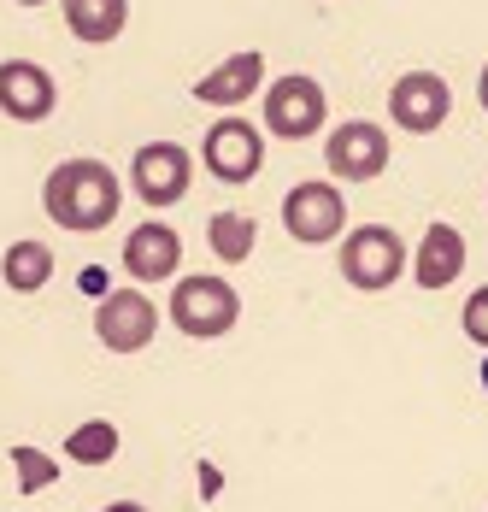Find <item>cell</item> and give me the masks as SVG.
Wrapping results in <instances>:
<instances>
[{
  "label": "cell",
  "mask_w": 488,
  "mask_h": 512,
  "mask_svg": "<svg viewBox=\"0 0 488 512\" xmlns=\"http://www.w3.org/2000/svg\"><path fill=\"white\" fill-rule=\"evenodd\" d=\"M324 89L312 83V77H277L271 89H265V130L277 136V142H306V136H318L324 130Z\"/></svg>",
  "instance_id": "obj_4"
},
{
  "label": "cell",
  "mask_w": 488,
  "mask_h": 512,
  "mask_svg": "<svg viewBox=\"0 0 488 512\" xmlns=\"http://www.w3.org/2000/svg\"><path fill=\"white\" fill-rule=\"evenodd\" d=\"M12 465H18V489L24 495H42L53 483V460H42L36 448H12Z\"/></svg>",
  "instance_id": "obj_19"
},
{
  "label": "cell",
  "mask_w": 488,
  "mask_h": 512,
  "mask_svg": "<svg viewBox=\"0 0 488 512\" xmlns=\"http://www.w3.org/2000/svg\"><path fill=\"white\" fill-rule=\"evenodd\" d=\"M483 389H488V359H483Z\"/></svg>",
  "instance_id": "obj_23"
},
{
  "label": "cell",
  "mask_w": 488,
  "mask_h": 512,
  "mask_svg": "<svg viewBox=\"0 0 488 512\" xmlns=\"http://www.w3.org/2000/svg\"><path fill=\"white\" fill-rule=\"evenodd\" d=\"M124 18H130L124 0H65V24L77 42H112L124 30Z\"/></svg>",
  "instance_id": "obj_15"
},
{
  "label": "cell",
  "mask_w": 488,
  "mask_h": 512,
  "mask_svg": "<svg viewBox=\"0 0 488 512\" xmlns=\"http://www.w3.org/2000/svg\"><path fill=\"white\" fill-rule=\"evenodd\" d=\"M447 112H453V95H447V83H441L436 71H406V77H394L389 118L400 124V130L436 136L441 124H447Z\"/></svg>",
  "instance_id": "obj_6"
},
{
  "label": "cell",
  "mask_w": 488,
  "mask_h": 512,
  "mask_svg": "<svg viewBox=\"0 0 488 512\" xmlns=\"http://www.w3.org/2000/svg\"><path fill=\"white\" fill-rule=\"evenodd\" d=\"M259 83H265V53H230L224 65H212L206 77L195 83V101H206V106H242V101H253L259 95Z\"/></svg>",
  "instance_id": "obj_13"
},
{
  "label": "cell",
  "mask_w": 488,
  "mask_h": 512,
  "mask_svg": "<svg viewBox=\"0 0 488 512\" xmlns=\"http://www.w3.org/2000/svg\"><path fill=\"white\" fill-rule=\"evenodd\" d=\"M477 101H483V112H488V65H483V77H477Z\"/></svg>",
  "instance_id": "obj_22"
},
{
  "label": "cell",
  "mask_w": 488,
  "mask_h": 512,
  "mask_svg": "<svg viewBox=\"0 0 488 512\" xmlns=\"http://www.w3.org/2000/svg\"><path fill=\"white\" fill-rule=\"evenodd\" d=\"M0 112L18 124H42L53 112V77L30 59H6L0 65Z\"/></svg>",
  "instance_id": "obj_12"
},
{
  "label": "cell",
  "mask_w": 488,
  "mask_h": 512,
  "mask_svg": "<svg viewBox=\"0 0 488 512\" xmlns=\"http://www.w3.org/2000/svg\"><path fill=\"white\" fill-rule=\"evenodd\" d=\"M342 277L353 289H365V295H377V289H389L406 277V242L394 236L389 224H359V230H347L342 236Z\"/></svg>",
  "instance_id": "obj_3"
},
{
  "label": "cell",
  "mask_w": 488,
  "mask_h": 512,
  "mask_svg": "<svg viewBox=\"0 0 488 512\" xmlns=\"http://www.w3.org/2000/svg\"><path fill=\"white\" fill-rule=\"evenodd\" d=\"M18 6H42V0H18Z\"/></svg>",
  "instance_id": "obj_24"
},
{
  "label": "cell",
  "mask_w": 488,
  "mask_h": 512,
  "mask_svg": "<svg viewBox=\"0 0 488 512\" xmlns=\"http://www.w3.org/2000/svg\"><path fill=\"white\" fill-rule=\"evenodd\" d=\"M177 265H183V236L171 224L153 218V224H136L124 236V271L136 283H165V277H177Z\"/></svg>",
  "instance_id": "obj_11"
},
{
  "label": "cell",
  "mask_w": 488,
  "mask_h": 512,
  "mask_svg": "<svg viewBox=\"0 0 488 512\" xmlns=\"http://www.w3.org/2000/svg\"><path fill=\"white\" fill-rule=\"evenodd\" d=\"M153 330H159V307L136 295V289H112L95 312V336L112 348V354H136L153 342Z\"/></svg>",
  "instance_id": "obj_10"
},
{
  "label": "cell",
  "mask_w": 488,
  "mask_h": 512,
  "mask_svg": "<svg viewBox=\"0 0 488 512\" xmlns=\"http://www.w3.org/2000/svg\"><path fill=\"white\" fill-rule=\"evenodd\" d=\"M65 454L83 465H106L112 454H118V430L106 424V418H95V424H77L71 430V442H65Z\"/></svg>",
  "instance_id": "obj_18"
},
{
  "label": "cell",
  "mask_w": 488,
  "mask_h": 512,
  "mask_svg": "<svg viewBox=\"0 0 488 512\" xmlns=\"http://www.w3.org/2000/svg\"><path fill=\"white\" fill-rule=\"evenodd\" d=\"M283 230L306 248H324L347 230V201L330 183H294L283 195Z\"/></svg>",
  "instance_id": "obj_5"
},
{
  "label": "cell",
  "mask_w": 488,
  "mask_h": 512,
  "mask_svg": "<svg viewBox=\"0 0 488 512\" xmlns=\"http://www.w3.org/2000/svg\"><path fill=\"white\" fill-rule=\"evenodd\" d=\"M253 218L247 212H212V224H206V242H212V254L230 259V265H242L247 254H253Z\"/></svg>",
  "instance_id": "obj_17"
},
{
  "label": "cell",
  "mask_w": 488,
  "mask_h": 512,
  "mask_svg": "<svg viewBox=\"0 0 488 512\" xmlns=\"http://www.w3.org/2000/svg\"><path fill=\"white\" fill-rule=\"evenodd\" d=\"M42 206L59 230H77V236L106 230L118 218V177L100 159H65L42 183Z\"/></svg>",
  "instance_id": "obj_1"
},
{
  "label": "cell",
  "mask_w": 488,
  "mask_h": 512,
  "mask_svg": "<svg viewBox=\"0 0 488 512\" xmlns=\"http://www.w3.org/2000/svg\"><path fill=\"white\" fill-rule=\"evenodd\" d=\"M459 324H465V336L477 342V348H488V283L465 301V312H459Z\"/></svg>",
  "instance_id": "obj_20"
},
{
  "label": "cell",
  "mask_w": 488,
  "mask_h": 512,
  "mask_svg": "<svg viewBox=\"0 0 488 512\" xmlns=\"http://www.w3.org/2000/svg\"><path fill=\"white\" fill-rule=\"evenodd\" d=\"M412 271H418V289H447V283L465 271V236H459L453 224H430L424 242H418Z\"/></svg>",
  "instance_id": "obj_14"
},
{
  "label": "cell",
  "mask_w": 488,
  "mask_h": 512,
  "mask_svg": "<svg viewBox=\"0 0 488 512\" xmlns=\"http://www.w3.org/2000/svg\"><path fill=\"white\" fill-rule=\"evenodd\" d=\"M0 277H6V289H18V295H30V289H42L53 277V254L42 242H12L6 259H0Z\"/></svg>",
  "instance_id": "obj_16"
},
{
  "label": "cell",
  "mask_w": 488,
  "mask_h": 512,
  "mask_svg": "<svg viewBox=\"0 0 488 512\" xmlns=\"http://www.w3.org/2000/svg\"><path fill=\"white\" fill-rule=\"evenodd\" d=\"M100 512H147V507H136V501H112V507H100Z\"/></svg>",
  "instance_id": "obj_21"
},
{
  "label": "cell",
  "mask_w": 488,
  "mask_h": 512,
  "mask_svg": "<svg viewBox=\"0 0 488 512\" xmlns=\"http://www.w3.org/2000/svg\"><path fill=\"white\" fill-rule=\"evenodd\" d=\"M189 177H195V159L183 154L177 142H147L136 148L130 159V183H136V195L147 206H171L189 195Z\"/></svg>",
  "instance_id": "obj_9"
},
{
  "label": "cell",
  "mask_w": 488,
  "mask_h": 512,
  "mask_svg": "<svg viewBox=\"0 0 488 512\" xmlns=\"http://www.w3.org/2000/svg\"><path fill=\"white\" fill-rule=\"evenodd\" d=\"M206 171L218 177V183H253L259 177V165H265V148H259V130L247 124V118H218L212 130H206Z\"/></svg>",
  "instance_id": "obj_8"
},
{
  "label": "cell",
  "mask_w": 488,
  "mask_h": 512,
  "mask_svg": "<svg viewBox=\"0 0 488 512\" xmlns=\"http://www.w3.org/2000/svg\"><path fill=\"white\" fill-rule=\"evenodd\" d=\"M330 171L342 177V183H371V177H383L389 171V136L377 130V124H365V118H347L330 130Z\"/></svg>",
  "instance_id": "obj_7"
},
{
  "label": "cell",
  "mask_w": 488,
  "mask_h": 512,
  "mask_svg": "<svg viewBox=\"0 0 488 512\" xmlns=\"http://www.w3.org/2000/svg\"><path fill=\"white\" fill-rule=\"evenodd\" d=\"M236 318H242V295L212 271H195V277H183L171 289V324L183 336H200V342L224 336V330H236Z\"/></svg>",
  "instance_id": "obj_2"
}]
</instances>
